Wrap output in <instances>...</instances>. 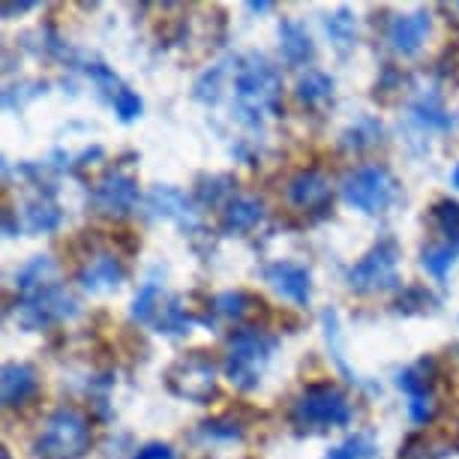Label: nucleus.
I'll return each instance as SVG.
<instances>
[{"label": "nucleus", "instance_id": "nucleus-1", "mask_svg": "<svg viewBox=\"0 0 459 459\" xmlns=\"http://www.w3.org/2000/svg\"><path fill=\"white\" fill-rule=\"evenodd\" d=\"M231 84H235V115L244 126L258 129L267 115L280 111L282 79L271 60L258 51L238 60Z\"/></svg>", "mask_w": 459, "mask_h": 459}, {"label": "nucleus", "instance_id": "nucleus-2", "mask_svg": "<svg viewBox=\"0 0 459 459\" xmlns=\"http://www.w3.org/2000/svg\"><path fill=\"white\" fill-rule=\"evenodd\" d=\"M276 345L273 333L262 331V327H238L229 336V354H225V378L238 387V391H255L262 385V376L271 363Z\"/></svg>", "mask_w": 459, "mask_h": 459}, {"label": "nucleus", "instance_id": "nucleus-3", "mask_svg": "<svg viewBox=\"0 0 459 459\" xmlns=\"http://www.w3.org/2000/svg\"><path fill=\"white\" fill-rule=\"evenodd\" d=\"M82 313L75 294L60 282H46L39 289L22 294L15 303V322L24 331H42V327L60 325L66 318H75Z\"/></svg>", "mask_w": 459, "mask_h": 459}, {"label": "nucleus", "instance_id": "nucleus-4", "mask_svg": "<svg viewBox=\"0 0 459 459\" xmlns=\"http://www.w3.org/2000/svg\"><path fill=\"white\" fill-rule=\"evenodd\" d=\"M33 450L42 459H82L91 450V420L75 409H57L46 420Z\"/></svg>", "mask_w": 459, "mask_h": 459}, {"label": "nucleus", "instance_id": "nucleus-5", "mask_svg": "<svg viewBox=\"0 0 459 459\" xmlns=\"http://www.w3.org/2000/svg\"><path fill=\"white\" fill-rule=\"evenodd\" d=\"M291 420L300 429H327V427H349L351 420V403L340 387L318 381L307 385L300 396L294 400Z\"/></svg>", "mask_w": 459, "mask_h": 459}, {"label": "nucleus", "instance_id": "nucleus-6", "mask_svg": "<svg viewBox=\"0 0 459 459\" xmlns=\"http://www.w3.org/2000/svg\"><path fill=\"white\" fill-rule=\"evenodd\" d=\"M400 240L394 235H385L378 238L376 244L367 255L360 258L358 264L349 267V285L351 291L358 294H372V291H387V289H396V282H400V273H396V267H400Z\"/></svg>", "mask_w": 459, "mask_h": 459}, {"label": "nucleus", "instance_id": "nucleus-7", "mask_svg": "<svg viewBox=\"0 0 459 459\" xmlns=\"http://www.w3.org/2000/svg\"><path fill=\"white\" fill-rule=\"evenodd\" d=\"M400 195V184L385 166H360L342 180V198L360 213H385Z\"/></svg>", "mask_w": 459, "mask_h": 459}, {"label": "nucleus", "instance_id": "nucleus-8", "mask_svg": "<svg viewBox=\"0 0 459 459\" xmlns=\"http://www.w3.org/2000/svg\"><path fill=\"white\" fill-rule=\"evenodd\" d=\"M162 378H166V387L171 394L195 405L211 403V396L216 394V363L202 349L180 354Z\"/></svg>", "mask_w": 459, "mask_h": 459}, {"label": "nucleus", "instance_id": "nucleus-9", "mask_svg": "<svg viewBox=\"0 0 459 459\" xmlns=\"http://www.w3.org/2000/svg\"><path fill=\"white\" fill-rule=\"evenodd\" d=\"M436 360L432 358H420L418 363L405 367L400 376H396V385L400 391L409 396V414L414 423H429L438 411V396H436Z\"/></svg>", "mask_w": 459, "mask_h": 459}, {"label": "nucleus", "instance_id": "nucleus-10", "mask_svg": "<svg viewBox=\"0 0 459 459\" xmlns=\"http://www.w3.org/2000/svg\"><path fill=\"white\" fill-rule=\"evenodd\" d=\"M138 180L126 171H108L91 186V204L106 216H126L138 207Z\"/></svg>", "mask_w": 459, "mask_h": 459}, {"label": "nucleus", "instance_id": "nucleus-11", "mask_svg": "<svg viewBox=\"0 0 459 459\" xmlns=\"http://www.w3.org/2000/svg\"><path fill=\"white\" fill-rule=\"evenodd\" d=\"M147 211L153 216H162V220L178 222L184 231L198 229V204L178 186H153L147 193Z\"/></svg>", "mask_w": 459, "mask_h": 459}, {"label": "nucleus", "instance_id": "nucleus-12", "mask_svg": "<svg viewBox=\"0 0 459 459\" xmlns=\"http://www.w3.org/2000/svg\"><path fill=\"white\" fill-rule=\"evenodd\" d=\"M285 193H289V202L303 213H325L333 198L331 180H327L322 171H313V169L298 171V175L289 180Z\"/></svg>", "mask_w": 459, "mask_h": 459}, {"label": "nucleus", "instance_id": "nucleus-13", "mask_svg": "<svg viewBox=\"0 0 459 459\" xmlns=\"http://www.w3.org/2000/svg\"><path fill=\"white\" fill-rule=\"evenodd\" d=\"M264 280L271 282L282 298L298 303V307H309V300H313V276H309L307 267L298 264V262L282 258V262L267 264Z\"/></svg>", "mask_w": 459, "mask_h": 459}, {"label": "nucleus", "instance_id": "nucleus-14", "mask_svg": "<svg viewBox=\"0 0 459 459\" xmlns=\"http://www.w3.org/2000/svg\"><path fill=\"white\" fill-rule=\"evenodd\" d=\"M429 28H432V19L427 10L400 15V19H394L391 28H387V42H391V48L400 51V55H418L420 46L429 37Z\"/></svg>", "mask_w": 459, "mask_h": 459}, {"label": "nucleus", "instance_id": "nucleus-15", "mask_svg": "<svg viewBox=\"0 0 459 459\" xmlns=\"http://www.w3.org/2000/svg\"><path fill=\"white\" fill-rule=\"evenodd\" d=\"M37 387H39V376L30 363H19V360L4 363V372H0V394H4L6 409L24 405L37 394Z\"/></svg>", "mask_w": 459, "mask_h": 459}, {"label": "nucleus", "instance_id": "nucleus-16", "mask_svg": "<svg viewBox=\"0 0 459 459\" xmlns=\"http://www.w3.org/2000/svg\"><path fill=\"white\" fill-rule=\"evenodd\" d=\"M124 280H126L124 264H120V258H115L111 253H97L88 264L82 267V273H79L82 289H88L93 294L115 291Z\"/></svg>", "mask_w": 459, "mask_h": 459}, {"label": "nucleus", "instance_id": "nucleus-17", "mask_svg": "<svg viewBox=\"0 0 459 459\" xmlns=\"http://www.w3.org/2000/svg\"><path fill=\"white\" fill-rule=\"evenodd\" d=\"M280 51L289 66H307L316 57V42L300 22L282 19L280 22Z\"/></svg>", "mask_w": 459, "mask_h": 459}, {"label": "nucleus", "instance_id": "nucleus-18", "mask_svg": "<svg viewBox=\"0 0 459 459\" xmlns=\"http://www.w3.org/2000/svg\"><path fill=\"white\" fill-rule=\"evenodd\" d=\"M264 220V204L253 195H235L222 211V231L225 235H247Z\"/></svg>", "mask_w": 459, "mask_h": 459}, {"label": "nucleus", "instance_id": "nucleus-19", "mask_svg": "<svg viewBox=\"0 0 459 459\" xmlns=\"http://www.w3.org/2000/svg\"><path fill=\"white\" fill-rule=\"evenodd\" d=\"M60 222H64V213H60V204L55 202V189L39 193L24 207V225H28V231H33V235H48Z\"/></svg>", "mask_w": 459, "mask_h": 459}, {"label": "nucleus", "instance_id": "nucleus-20", "mask_svg": "<svg viewBox=\"0 0 459 459\" xmlns=\"http://www.w3.org/2000/svg\"><path fill=\"white\" fill-rule=\"evenodd\" d=\"M213 313L222 318H231V322H244L249 316L264 313V300L247 291H222L213 298Z\"/></svg>", "mask_w": 459, "mask_h": 459}, {"label": "nucleus", "instance_id": "nucleus-21", "mask_svg": "<svg viewBox=\"0 0 459 459\" xmlns=\"http://www.w3.org/2000/svg\"><path fill=\"white\" fill-rule=\"evenodd\" d=\"M195 322H198V318L186 313L184 300L169 298V294H166V300H162L160 309H157V318H153V327H157L160 333H166V336H186L189 327H193Z\"/></svg>", "mask_w": 459, "mask_h": 459}, {"label": "nucleus", "instance_id": "nucleus-22", "mask_svg": "<svg viewBox=\"0 0 459 459\" xmlns=\"http://www.w3.org/2000/svg\"><path fill=\"white\" fill-rule=\"evenodd\" d=\"M411 117L427 129H450L454 126V115L445 108V100H441L436 91L420 93V97L411 102Z\"/></svg>", "mask_w": 459, "mask_h": 459}, {"label": "nucleus", "instance_id": "nucleus-23", "mask_svg": "<svg viewBox=\"0 0 459 459\" xmlns=\"http://www.w3.org/2000/svg\"><path fill=\"white\" fill-rule=\"evenodd\" d=\"M333 97V79L322 69H307L298 79V100L307 106H322L325 100Z\"/></svg>", "mask_w": 459, "mask_h": 459}, {"label": "nucleus", "instance_id": "nucleus-24", "mask_svg": "<svg viewBox=\"0 0 459 459\" xmlns=\"http://www.w3.org/2000/svg\"><path fill=\"white\" fill-rule=\"evenodd\" d=\"M438 309V298L427 285H405L396 298V313L400 316H427Z\"/></svg>", "mask_w": 459, "mask_h": 459}, {"label": "nucleus", "instance_id": "nucleus-25", "mask_svg": "<svg viewBox=\"0 0 459 459\" xmlns=\"http://www.w3.org/2000/svg\"><path fill=\"white\" fill-rule=\"evenodd\" d=\"M162 300H166V291H162V285L153 282V280H147L142 289H138V294H135L133 309H129L133 322H138V325H153V318H157V309H160Z\"/></svg>", "mask_w": 459, "mask_h": 459}, {"label": "nucleus", "instance_id": "nucleus-26", "mask_svg": "<svg viewBox=\"0 0 459 459\" xmlns=\"http://www.w3.org/2000/svg\"><path fill=\"white\" fill-rule=\"evenodd\" d=\"M198 202L204 207H216V204H229L235 198V178L231 175H211V178H202L198 180V189H195Z\"/></svg>", "mask_w": 459, "mask_h": 459}, {"label": "nucleus", "instance_id": "nucleus-27", "mask_svg": "<svg viewBox=\"0 0 459 459\" xmlns=\"http://www.w3.org/2000/svg\"><path fill=\"white\" fill-rule=\"evenodd\" d=\"M51 276H55V262H51L48 255H33L30 262L19 267V273H15V289L22 294H28L33 289H39V285L51 282Z\"/></svg>", "mask_w": 459, "mask_h": 459}, {"label": "nucleus", "instance_id": "nucleus-28", "mask_svg": "<svg viewBox=\"0 0 459 459\" xmlns=\"http://www.w3.org/2000/svg\"><path fill=\"white\" fill-rule=\"evenodd\" d=\"M229 60L225 64H216L211 66L207 73L198 75V82H195V88H193V97L198 102H207V106H213V102H220L222 97V88H225V79H229Z\"/></svg>", "mask_w": 459, "mask_h": 459}, {"label": "nucleus", "instance_id": "nucleus-29", "mask_svg": "<svg viewBox=\"0 0 459 459\" xmlns=\"http://www.w3.org/2000/svg\"><path fill=\"white\" fill-rule=\"evenodd\" d=\"M429 216H432V222H436V229L445 235V244L459 247V202L441 198V202L432 204Z\"/></svg>", "mask_w": 459, "mask_h": 459}, {"label": "nucleus", "instance_id": "nucleus-30", "mask_svg": "<svg viewBox=\"0 0 459 459\" xmlns=\"http://www.w3.org/2000/svg\"><path fill=\"white\" fill-rule=\"evenodd\" d=\"M456 255H459V247H454V244H432L423 249L420 264L427 267V273H432L436 280H445L456 262Z\"/></svg>", "mask_w": 459, "mask_h": 459}, {"label": "nucleus", "instance_id": "nucleus-31", "mask_svg": "<svg viewBox=\"0 0 459 459\" xmlns=\"http://www.w3.org/2000/svg\"><path fill=\"white\" fill-rule=\"evenodd\" d=\"M325 30H327V37H331V42L340 51H349L354 46V19H351V13L345 10V6H340L333 15H327Z\"/></svg>", "mask_w": 459, "mask_h": 459}, {"label": "nucleus", "instance_id": "nucleus-32", "mask_svg": "<svg viewBox=\"0 0 459 459\" xmlns=\"http://www.w3.org/2000/svg\"><path fill=\"white\" fill-rule=\"evenodd\" d=\"M447 450L450 447L441 445L438 438L427 436V432H414V436H409V441L403 445L400 459H441Z\"/></svg>", "mask_w": 459, "mask_h": 459}, {"label": "nucleus", "instance_id": "nucleus-33", "mask_svg": "<svg viewBox=\"0 0 459 459\" xmlns=\"http://www.w3.org/2000/svg\"><path fill=\"white\" fill-rule=\"evenodd\" d=\"M381 138V124L376 117H358L354 126L345 129L342 135V144L345 147H354V151H363V147H372Z\"/></svg>", "mask_w": 459, "mask_h": 459}, {"label": "nucleus", "instance_id": "nucleus-34", "mask_svg": "<svg viewBox=\"0 0 459 459\" xmlns=\"http://www.w3.org/2000/svg\"><path fill=\"white\" fill-rule=\"evenodd\" d=\"M82 69L88 73V79H93V84H97V88L106 93L108 102H115L120 93L126 91V84L117 79L115 69H108L106 64H100V60H88V64H84Z\"/></svg>", "mask_w": 459, "mask_h": 459}, {"label": "nucleus", "instance_id": "nucleus-35", "mask_svg": "<svg viewBox=\"0 0 459 459\" xmlns=\"http://www.w3.org/2000/svg\"><path fill=\"white\" fill-rule=\"evenodd\" d=\"M244 423L231 414H220V418H211L202 423V436L204 438H216V441H235V438H244Z\"/></svg>", "mask_w": 459, "mask_h": 459}, {"label": "nucleus", "instance_id": "nucleus-36", "mask_svg": "<svg viewBox=\"0 0 459 459\" xmlns=\"http://www.w3.org/2000/svg\"><path fill=\"white\" fill-rule=\"evenodd\" d=\"M372 454V438L369 436H351L333 450H327L325 459H367Z\"/></svg>", "mask_w": 459, "mask_h": 459}, {"label": "nucleus", "instance_id": "nucleus-37", "mask_svg": "<svg viewBox=\"0 0 459 459\" xmlns=\"http://www.w3.org/2000/svg\"><path fill=\"white\" fill-rule=\"evenodd\" d=\"M115 106V111H117V117L124 120V124H133L135 117H142V111H144V102H142V97H138L135 91H124L120 97L111 102Z\"/></svg>", "mask_w": 459, "mask_h": 459}, {"label": "nucleus", "instance_id": "nucleus-38", "mask_svg": "<svg viewBox=\"0 0 459 459\" xmlns=\"http://www.w3.org/2000/svg\"><path fill=\"white\" fill-rule=\"evenodd\" d=\"M396 91H403V73L394 66H385V73H381V79L376 82V100H391Z\"/></svg>", "mask_w": 459, "mask_h": 459}, {"label": "nucleus", "instance_id": "nucleus-39", "mask_svg": "<svg viewBox=\"0 0 459 459\" xmlns=\"http://www.w3.org/2000/svg\"><path fill=\"white\" fill-rule=\"evenodd\" d=\"M135 459H175V450L169 445H162V441H151V445H144L138 450Z\"/></svg>", "mask_w": 459, "mask_h": 459}, {"label": "nucleus", "instance_id": "nucleus-40", "mask_svg": "<svg viewBox=\"0 0 459 459\" xmlns=\"http://www.w3.org/2000/svg\"><path fill=\"white\" fill-rule=\"evenodd\" d=\"M33 6H37V4H33V0H22V4H4V19H13V15L15 13H28V10H33Z\"/></svg>", "mask_w": 459, "mask_h": 459}, {"label": "nucleus", "instance_id": "nucleus-41", "mask_svg": "<svg viewBox=\"0 0 459 459\" xmlns=\"http://www.w3.org/2000/svg\"><path fill=\"white\" fill-rule=\"evenodd\" d=\"M271 6H273V4H267V0H258V4L253 0V4H247V10H249V13H267Z\"/></svg>", "mask_w": 459, "mask_h": 459}, {"label": "nucleus", "instance_id": "nucleus-42", "mask_svg": "<svg viewBox=\"0 0 459 459\" xmlns=\"http://www.w3.org/2000/svg\"><path fill=\"white\" fill-rule=\"evenodd\" d=\"M454 186H456V189H459V166H456V169H454Z\"/></svg>", "mask_w": 459, "mask_h": 459}, {"label": "nucleus", "instance_id": "nucleus-43", "mask_svg": "<svg viewBox=\"0 0 459 459\" xmlns=\"http://www.w3.org/2000/svg\"><path fill=\"white\" fill-rule=\"evenodd\" d=\"M0 459H13V456H10V450H0Z\"/></svg>", "mask_w": 459, "mask_h": 459}]
</instances>
